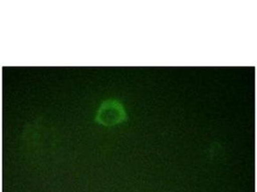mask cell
Segmentation results:
<instances>
[{"mask_svg": "<svg viewBox=\"0 0 257 192\" xmlns=\"http://www.w3.org/2000/svg\"><path fill=\"white\" fill-rule=\"evenodd\" d=\"M126 115L122 107L118 102H109L102 105L97 114L95 121L103 126L111 127L120 124L125 120Z\"/></svg>", "mask_w": 257, "mask_h": 192, "instance_id": "6da1fadb", "label": "cell"}]
</instances>
